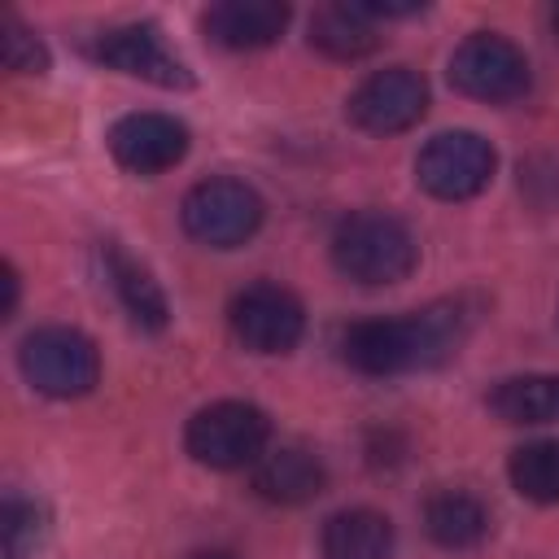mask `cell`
Listing matches in <instances>:
<instances>
[{
	"mask_svg": "<svg viewBox=\"0 0 559 559\" xmlns=\"http://www.w3.org/2000/svg\"><path fill=\"white\" fill-rule=\"evenodd\" d=\"M183 231L210 249H236L262 227V197L240 179H201L179 205Z\"/></svg>",
	"mask_w": 559,
	"mask_h": 559,
	"instance_id": "5b68a950",
	"label": "cell"
},
{
	"mask_svg": "<svg viewBox=\"0 0 559 559\" xmlns=\"http://www.w3.org/2000/svg\"><path fill=\"white\" fill-rule=\"evenodd\" d=\"M450 83L463 96H472V100L507 105V100H520L528 92L533 74H528V57L511 39H502L493 31H476V35H467L454 48V57H450Z\"/></svg>",
	"mask_w": 559,
	"mask_h": 559,
	"instance_id": "8992f818",
	"label": "cell"
},
{
	"mask_svg": "<svg viewBox=\"0 0 559 559\" xmlns=\"http://www.w3.org/2000/svg\"><path fill=\"white\" fill-rule=\"evenodd\" d=\"M332 262L354 284H397L415 271L419 245L411 227L384 210H358L336 223L332 231Z\"/></svg>",
	"mask_w": 559,
	"mask_h": 559,
	"instance_id": "7a4b0ae2",
	"label": "cell"
},
{
	"mask_svg": "<svg viewBox=\"0 0 559 559\" xmlns=\"http://www.w3.org/2000/svg\"><path fill=\"white\" fill-rule=\"evenodd\" d=\"M0 57H4V70H13V74H44L48 70L44 39L17 13L0 17Z\"/></svg>",
	"mask_w": 559,
	"mask_h": 559,
	"instance_id": "44dd1931",
	"label": "cell"
},
{
	"mask_svg": "<svg viewBox=\"0 0 559 559\" xmlns=\"http://www.w3.org/2000/svg\"><path fill=\"white\" fill-rule=\"evenodd\" d=\"M293 9L280 4V0H223V4H210L201 26L205 35L218 44V48H231V52H253V48H266L284 35Z\"/></svg>",
	"mask_w": 559,
	"mask_h": 559,
	"instance_id": "7c38bea8",
	"label": "cell"
},
{
	"mask_svg": "<svg viewBox=\"0 0 559 559\" xmlns=\"http://www.w3.org/2000/svg\"><path fill=\"white\" fill-rule=\"evenodd\" d=\"M310 44H314L323 57L358 61V57L376 52L380 35H376V22L358 9V0H345V4H323V9L310 17Z\"/></svg>",
	"mask_w": 559,
	"mask_h": 559,
	"instance_id": "e0dca14e",
	"label": "cell"
},
{
	"mask_svg": "<svg viewBox=\"0 0 559 559\" xmlns=\"http://www.w3.org/2000/svg\"><path fill=\"white\" fill-rule=\"evenodd\" d=\"M0 284H4V301H0V314H4V319H13V310H17V293H22V280H17L13 262H4V271H0Z\"/></svg>",
	"mask_w": 559,
	"mask_h": 559,
	"instance_id": "7402d4cb",
	"label": "cell"
},
{
	"mask_svg": "<svg viewBox=\"0 0 559 559\" xmlns=\"http://www.w3.org/2000/svg\"><path fill=\"white\" fill-rule=\"evenodd\" d=\"M100 262H105L109 288L118 293L122 310H127L144 332H162L166 319H170V306H166V293L157 288V280L148 275V266L135 262L118 240H105V245H100Z\"/></svg>",
	"mask_w": 559,
	"mask_h": 559,
	"instance_id": "5bb4252c",
	"label": "cell"
},
{
	"mask_svg": "<svg viewBox=\"0 0 559 559\" xmlns=\"http://www.w3.org/2000/svg\"><path fill=\"white\" fill-rule=\"evenodd\" d=\"M550 31H555V35H559V4H555V9H550Z\"/></svg>",
	"mask_w": 559,
	"mask_h": 559,
	"instance_id": "cb8c5ba5",
	"label": "cell"
},
{
	"mask_svg": "<svg viewBox=\"0 0 559 559\" xmlns=\"http://www.w3.org/2000/svg\"><path fill=\"white\" fill-rule=\"evenodd\" d=\"M266 441H271V419L253 402H231V397L201 406L183 432L188 454L218 472L253 467L266 454Z\"/></svg>",
	"mask_w": 559,
	"mask_h": 559,
	"instance_id": "3957f363",
	"label": "cell"
},
{
	"mask_svg": "<svg viewBox=\"0 0 559 559\" xmlns=\"http://www.w3.org/2000/svg\"><path fill=\"white\" fill-rule=\"evenodd\" d=\"M227 319H231L236 341L253 354H288L306 332L301 301L284 284H271V280L240 288L227 306Z\"/></svg>",
	"mask_w": 559,
	"mask_h": 559,
	"instance_id": "ba28073f",
	"label": "cell"
},
{
	"mask_svg": "<svg viewBox=\"0 0 559 559\" xmlns=\"http://www.w3.org/2000/svg\"><path fill=\"white\" fill-rule=\"evenodd\" d=\"M515 493H524L528 502L555 507L559 502V441H528L511 454L507 463Z\"/></svg>",
	"mask_w": 559,
	"mask_h": 559,
	"instance_id": "d6986e66",
	"label": "cell"
},
{
	"mask_svg": "<svg viewBox=\"0 0 559 559\" xmlns=\"http://www.w3.org/2000/svg\"><path fill=\"white\" fill-rule=\"evenodd\" d=\"M92 61L118 70V74H131V79H144L153 87H192V74L188 66L170 52V44L162 39V31L153 22H127V26H109L92 39Z\"/></svg>",
	"mask_w": 559,
	"mask_h": 559,
	"instance_id": "9c48e42d",
	"label": "cell"
},
{
	"mask_svg": "<svg viewBox=\"0 0 559 559\" xmlns=\"http://www.w3.org/2000/svg\"><path fill=\"white\" fill-rule=\"evenodd\" d=\"M493 148L476 131H441L415 157V179L437 201H467L489 188L493 179Z\"/></svg>",
	"mask_w": 559,
	"mask_h": 559,
	"instance_id": "52a82bcc",
	"label": "cell"
},
{
	"mask_svg": "<svg viewBox=\"0 0 559 559\" xmlns=\"http://www.w3.org/2000/svg\"><path fill=\"white\" fill-rule=\"evenodd\" d=\"M17 367L26 384L44 397H83L100 380L96 345L79 328H61V323L35 328L17 349Z\"/></svg>",
	"mask_w": 559,
	"mask_h": 559,
	"instance_id": "277c9868",
	"label": "cell"
},
{
	"mask_svg": "<svg viewBox=\"0 0 559 559\" xmlns=\"http://www.w3.org/2000/svg\"><path fill=\"white\" fill-rule=\"evenodd\" d=\"M424 528L445 550H467L489 533V507L467 489H437L424 502Z\"/></svg>",
	"mask_w": 559,
	"mask_h": 559,
	"instance_id": "2e32d148",
	"label": "cell"
},
{
	"mask_svg": "<svg viewBox=\"0 0 559 559\" xmlns=\"http://www.w3.org/2000/svg\"><path fill=\"white\" fill-rule=\"evenodd\" d=\"M476 297H445L393 319H358L341 332V358L362 376H406L441 367L476 328Z\"/></svg>",
	"mask_w": 559,
	"mask_h": 559,
	"instance_id": "6da1fadb",
	"label": "cell"
},
{
	"mask_svg": "<svg viewBox=\"0 0 559 559\" xmlns=\"http://www.w3.org/2000/svg\"><path fill=\"white\" fill-rule=\"evenodd\" d=\"M109 153L131 175H162L183 162L188 153V127L170 114H127L109 131Z\"/></svg>",
	"mask_w": 559,
	"mask_h": 559,
	"instance_id": "8fae6325",
	"label": "cell"
},
{
	"mask_svg": "<svg viewBox=\"0 0 559 559\" xmlns=\"http://www.w3.org/2000/svg\"><path fill=\"white\" fill-rule=\"evenodd\" d=\"M345 109H349L354 127H362L371 135H397V131H406L424 118L428 83L406 66H389V70L367 74Z\"/></svg>",
	"mask_w": 559,
	"mask_h": 559,
	"instance_id": "30bf717a",
	"label": "cell"
},
{
	"mask_svg": "<svg viewBox=\"0 0 559 559\" xmlns=\"http://www.w3.org/2000/svg\"><path fill=\"white\" fill-rule=\"evenodd\" d=\"M183 559H236V555H227V550H192Z\"/></svg>",
	"mask_w": 559,
	"mask_h": 559,
	"instance_id": "603a6c76",
	"label": "cell"
},
{
	"mask_svg": "<svg viewBox=\"0 0 559 559\" xmlns=\"http://www.w3.org/2000/svg\"><path fill=\"white\" fill-rule=\"evenodd\" d=\"M323 559H393V524L371 507L336 511L323 524Z\"/></svg>",
	"mask_w": 559,
	"mask_h": 559,
	"instance_id": "9a60e30c",
	"label": "cell"
},
{
	"mask_svg": "<svg viewBox=\"0 0 559 559\" xmlns=\"http://www.w3.org/2000/svg\"><path fill=\"white\" fill-rule=\"evenodd\" d=\"M328 485V467L319 454L301 450V445H280V450H266L258 463H253V489L266 498V502H280V507H301L310 498H319Z\"/></svg>",
	"mask_w": 559,
	"mask_h": 559,
	"instance_id": "4fadbf2b",
	"label": "cell"
},
{
	"mask_svg": "<svg viewBox=\"0 0 559 559\" xmlns=\"http://www.w3.org/2000/svg\"><path fill=\"white\" fill-rule=\"evenodd\" d=\"M489 411L502 424H555L559 419V376H511L493 384Z\"/></svg>",
	"mask_w": 559,
	"mask_h": 559,
	"instance_id": "ac0fdd59",
	"label": "cell"
},
{
	"mask_svg": "<svg viewBox=\"0 0 559 559\" xmlns=\"http://www.w3.org/2000/svg\"><path fill=\"white\" fill-rule=\"evenodd\" d=\"M0 528H4V559H26L44 542L48 511L39 502H31V498H4Z\"/></svg>",
	"mask_w": 559,
	"mask_h": 559,
	"instance_id": "ffe728a7",
	"label": "cell"
}]
</instances>
